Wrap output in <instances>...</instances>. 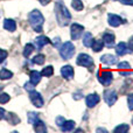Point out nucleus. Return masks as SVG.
<instances>
[{"instance_id":"obj_1","label":"nucleus","mask_w":133,"mask_h":133,"mask_svg":"<svg viewBox=\"0 0 133 133\" xmlns=\"http://www.w3.org/2000/svg\"><path fill=\"white\" fill-rule=\"evenodd\" d=\"M55 14H56V19H57V21H58V25H60L61 27H64V26L69 25V22H70V20H71V14L62 1L56 2Z\"/></svg>"},{"instance_id":"obj_2","label":"nucleus","mask_w":133,"mask_h":133,"mask_svg":"<svg viewBox=\"0 0 133 133\" xmlns=\"http://www.w3.org/2000/svg\"><path fill=\"white\" fill-rule=\"evenodd\" d=\"M28 20H29L30 26L33 27V29L35 32L37 33L42 32V26H43V22H44V18L37 9H34V11L30 12L29 15H28Z\"/></svg>"},{"instance_id":"obj_3","label":"nucleus","mask_w":133,"mask_h":133,"mask_svg":"<svg viewBox=\"0 0 133 133\" xmlns=\"http://www.w3.org/2000/svg\"><path fill=\"white\" fill-rule=\"evenodd\" d=\"M75 54V46L71 42H64L60 47V55L63 60H70Z\"/></svg>"},{"instance_id":"obj_4","label":"nucleus","mask_w":133,"mask_h":133,"mask_svg":"<svg viewBox=\"0 0 133 133\" xmlns=\"http://www.w3.org/2000/svg\"><path fill=\"white\" fill-rule=\"evenodd\" d=\"M76 63L81 66H84V68H92L94 66V60L88 54H79L77 56Z\"/></svg>"},{"instance_id":"obj_5","label":"nucleus","mask_w":133,"mask_h":133,"mask_svg":"<svg viewBox=\"0 0 133 133\" xmlns=\"http://www.w3.org/2000/svg\"><path fill=\"white\" fill-rule=\"evenodd\" d=\"M97 77H98L99 82H101L103 85H105V87L110 85L111 83H112V79H113V75H112V72H111L110 70L101 71V72L97 75Z\"/></svg>"},{"instance_id":"obj_6","label":"nucleus","mask_w":133,"mask_h":133,"mask_svg":"<svg viewBox=\"0 0 133 133\" xmlns=\"http://www.w3.org/2000/svg\"><path fill=\"white\" fill-rule=\"evenodd\" d=\"M29 99L32 101L33 105L36 106V108H42L43 106V98H42L41 94L35 91L34 89L29 91Z\"/></svg>"},{"instance_id":"obj_7","label":"nucleus","mask_w":133,"mask_h":133,"mask_svg":"<svg viewBox=\"0 0 133 133\" xmlns=\"http://www.w3.org/2000/svg\"><path fill=\"white\" fill-rule=\"evenodd\" d=\"M104 101L109 106L115 105L117 102V92L115 90H105L104 91Z\"/></svg>"},{"instance_id":"obj_8","label":"nucleus","mask_w":133,"mask_h":133,"mask_svg":"<svg viewBox=\"0 0 133 133\" xmlns=\"http://www.w3.org/2000/svg\"><path fill=\"white\" fill-rule=\"evenodd\" d=\"M84 27L82 25H78V23H72L70 26V36L72 40H78L79 36L82 35Z\"/></svg>"},{"instance_id":"obj_9","label":"nucleus","mask_w":133,"mask_h":133,"mask_svg":"<svg viewBox=\"0 0 133 133\" xmlns=\"http://www.w3.org/2000/svg\"><path fill=\"white\" fill-rule=\"evenodd\" d=\"M108 21H109V25L112 26V27H118V26H120L122 23L125 22L119 15H117V14H111V13L109 14V16H108Z\"/></svg>"},{"instance_id":"obj_10","label":"nucleus","mask_w":133,"mask_h":133,"mask_svg":"<svg viewBox=\"0 0 133 133\" xmlns=\"http://www.w3.org/2000/svg\"><path fill=\"white\" fill-rule=\"evenodd\" d=\"M101 101V97L98 96L97 94H91V95H88L85 97V102H87V106L88 108H94L95 105L99 103Z\"/></svg>"},{"instance_id":"obj_11","label":"nucleus","mask_w":133,"mask_h":133,"mask_svg":"<svg viewBox=\"0 0 133 133\" xmlns=\"http://www.w3.org/2000/svg\"><path fill=\"white\" fill-rule=\"evenodd\" d=\"M117 60L118 58L116 57L115 55H111V54H105L101 57V62L105 65H113L117 63Z\"/></svg>"},{"instance_id":"obj_12","label":"nucleus","mask_w":133,"mask_h":133,"mask_svg":"<svg viewBox=\"0 0 133 133\" xmlns=\"http://www.w3.org/2000/svg\"><path fill=\"white\" fill-rule=\"evenodd\" d=\"M74 68L71 65H64L61 68V75L65 78V79H72L74 78Z\"/></svg>"},{"instance_id":"obj_13","label":"nucleus","mask_w":133,"mask_h":133,"mask_svg":"<svg viewBox=\"0 0 133 133\" xmlns=\"http://www.w3.org/2000/svg\"><path fill=\"white\" fill-rule=\"evenodd\" d=\"M103 42H104V44H105L106 47H112L113 44H115V40H116V37H115V35L112 34V33H110V32H106V33H104V35H103Z\"/></svg>"},{"instance_id":"obj_14","label":"nucleus","mask_w":133,"mask_h":133,"mask_svg":"<svg viewBox=\"0 0 133 133\" xmlns=\"http://www.w3.org/2000/svg\"><path fill=\"white\" fill-rule=\"evenodd\" d=\"M116 53L119 56H124L125 54L129 53V47L125 42H119V43L116 46Z\"/></svg>"},{"instance_id":"obj_15","label":"nucleus","mask_w":133,"mask_h":133,"mask_svg":"<svg viewBox=\"0 0 133 133\" xmlns=\"http://www.w3.org/2000/svg\"><path fill=\"white\" fill-rule=\"evenodd\" d=\"M50 42H51L50 40H49L47 36H44V35L37 36L36 39H35V43H36V46H37V48H39V49H41L42 47H44L46 44H49Z\"/></svg>"},{"instance_id":"obj_16","label":"nucleus","mask_w":133,"mask_h":133,"mask_svg":"<svg viewBox=\"0 0 133 133\" xmlns=\"http://www.w3.org/2000/svg\"><path fill=\"white\" fill-rule=\"evenodd\" d=\"M4 28L8 32H14L16 28V23L13 19H5L4 20Z\"/></svg>"},{"instance_id":"obj_17","label":"nucleus","mask_w":133,"mask_h":133,"mask_svg":"<svg viewBox=\"0 0 133 133\" xmlns=\"http://www.w3.org/2000/svg\"><path fill=\"white\" fill-rule=\"evenodd\" d=\"M41 72H39V71H36V70H34V71H32L30 72V81L29 82L32 83L33 85H37L40 83V81H41Z\"/></svg>"},{"instance_id":"obj_18","label":"nucleus","mask_w":133,"mask_h":133,"mask_svg":"<svg viewBox=\"0 0 133 133\" xmlns=\"http://www.w3.org/2000/svg\"><path fill=\"white\" fill-rule=\"evenodd\" d=\"M94 36H92L91 33H85L84 36H83V44H84L85 47H88V48H91L92 43H94Z\"/></svg>"},{"instance_id":"obj_19","label":"nucleus","mask_w":133,"mask_h":133,"mask_svg":"<svg viewBox=\"0 0 133 133\" xmlns=\"http://www.w3.org/2000/svg\"><path fill=\"white\" fill-rule=\"evenodd\" d=\"M60 127L63 132H70V131H72L74 127H75V122H74V120H65Z\"/></svg>"},{"instance_id":"obj_20","label":"nucleus","mask_w":133,"mask_h":133,"mask_svg":"<svg viewBox=\"0 0 133 133\" xmlns=\"http://www.w3.org/2000/svg\"><path fill=\"white\" fill-rule=\"evenodd\" d=\"M103 47H104L103 40H94V43H92L91 48L95 53H98V51L103 50Z\"/></svg>"},{"instance_id":"obj_21","label":"nucleus","mask_w":133,"mask_h":133,"mask_svg":"<svg viewBox=\"0 0 133 133\" xmlns=\"http://www.w3.org/2000/svg\"><path fill=\"white\" fill-rule=\"evenodd\" d=\"M34 130H35V132H37V133H42V132H47V127H46V125L43 124V122H41V120H37L36 123H35L34 125Z\"/></svg>"},{"instance_id":"obj_22","label":"nucleus","mask_w":133,"mask_h":133,"mask_svg":"<svg viewBox=\"0 0 133 133\" xmlns=\"http://www.w3.org/2000/svg\"><path fill=\"white\" fill-rule=\"evenodd\" d=\"M13 77V72L7 69H1L0 70V79L5 81V79H9V78Z\"/></svg>"},{"instance_id":"obj_23","label":"nucleus","mask_w":133,"mask_h":133,"mask_svg":"<svg viewBox=\"0 0 133 133\" xmlns=\"http://www.w3.org/2000/svg\"><path fill=\"white\" fill-rule=\"evenodd\" d=\"M33 50H34V46L32 43H27L25 46V48H23V56L25 57H29L30 54L33 53Z\"/></svg>"},{"instance_id":"obj_24","label":"nucleus","mask_w":133,"mask_h":133,"mask_svg":"<svg viewBox=\"0 0 133 133\" xmlns=\"http://www.w3.org/2000/svg\"><path fill=\"white\" fill-rule=\"evenodd\" d=\"M71 6H72L74 9H76V11H78V12L84 8V5H83L82 0H72V1H71Z\"/></svg>"},{"instance_id":"obj_25","label":"nucleus","mask_w":133,"mask_h":133,"mask_svg":"<svg viewBox=\"0 0 133 133\" xmlns=\"http://www.w3.org/2000/svg\"><path fill=\"white\" fill-rule=\"evenodd\" d=\"M39 120V115L36 112H28V123L34 125Z\"/></svg>"},{"instance_id":"obj_26","label":"nucleus","mask_w":133,"mask_h":133,"mask_svg":"<svg viewBox=\"0 0 133 133\" xmlns=\"http://www.w3.org/2000/svg\"><path fill=\"white\" fill-rule=\"evenodd\" d=\"M53 74H54V68L51 65L46 66V68H43V70L41 71V75L44 76V77H49V76H51Z\"/></svg>"},{"instance_id":"obj_27","label":"nucleus","mask_w":133,"mask_h":133,"mask_svg":"<svg viewBox=\"0 0 133 133\" xmlns=\"http://www.w3.org/2000/svg\"><path fill=\"white\" fill-rule=\"evenodd\" d=\"M33 63H35V64H40L42 65L44 63V55H42V54H39V55H36L34 58L32 60Z\"/></svg>"},{"instance_id":"obj_28","label":"nucleus","mask_w":133,"mask_h":133,"mask_svg":"<svg viewBox=\"0 0 133 133\" xmlns=\"http://www.w3.org/2000/svg\"><path fill=\"white\" fill-rule=\"evenodd\" d=\"M129 125H126V124H120L119 126H117L115 129V133H125V132H127L129 131Z\"/></svg>"},{"instance_id":"obj_29","label":"nucleus","mask_w":133,"mask_h":133,"mask_svg":"<svg viewBox=\"0 0 133 133\" xmlns=\"http://www.w3.org/2000/svg\"><path fill=\"white\" fill-rule=\"evenodd\" d=\"M127 104H129V109L133 111V94H130L127 96Z\"/></svg>"},{"instance_id":"obj_30","label":"nucleus","mask_w":133,"mask_h":133,"mask_svg":"<svg viewBox=\"0 0 133 133\" xmlns=\"http://www.w3.org/2000/svg\"><path fill=\"white\" fill-rule=\"evenodd\" d=\"M9 101V96L7 94H1L0 95V103L1 104H5Z\"/></svg>"},{"instance_id":"obj_31","label":"nucleus","mask_w":133,"mask_h":133,"mask_svg":"<svg viewBox=\"0 0 133 133\" xmlns=\"http://www.w3.org/2000/svg\"><path fill=\"white\" fill-rule=\"evenodd\" d=\"M7 55H8V54H7L6 50H4V49H0V63L4 62L5 58L7 57Z\"/></svg>"},{"instance_id":"obj_32","label":"nucleus","mask_w":133,"mask_h":133,"mask_svg":"<svg viewBox=\"0 0 133 133\" xmlns=\"http://www.w3.org/2000/svg\"><path fill=\"white\" fill-rule=\"evenodd\" d=\"M118 68L119 69H130V64L127 62H120L118 64Z\"/></svg>"},{"instance_id":"obj_33","label":"nucleus","mask_w":133,"mask_h":133,"mask_svg":"<svg viewBox=\"0 0 133 133\" xmlns=\"http://www.w3.org/2000/svg\"><path fill=\"white\" fill-rule=\"evenodd\" d=\"M64 122H65V119L63 117H61V116H58V117L56 118V124H57L58 126H61V125H62Z\"/></svg>"},{"instance_id":"obj_34","label":"nucleus","mask_w":133,"mask_h":133,"mask_svg":"<svg viewBox=\"0 0 133 133\" xmlns=\"http://www.w3.org/2000/svg\"><path fill=\"white\" fill-rule=\"evenodd\" d=\"M25 89L28 90V91H30V90L34 89V85H33L30 82H28V83H26V84H25Z\"/></svg>"},{"instance_id":"obj_35","label":"nucleus","mask_w":133,"mask_h":133,"mask_svg":"<svg viewBox=\"0 0 133 133\" xmlns=\"http://www.w3.org/2000/svg\"><path fill=\"white\" fill-rule=\"evenodd\" d=\"M118 1H120L122 4H124V5H130V6H132L133 5V0H118Z\"/></svg>"},{"instance_id":"obj_36","label":"nucleus","mask_w":133,"mask_h":133,"mask_svg":"<svg viewBox=\"0 0 133 133\" xmlns=\"http://www.w3.org/2000/svg\"><path fill=\"white\" fill-rule=\"evenodd\" d=\"M127 47H129V49L131 51H133V37H131L129 41V44H127Z\"/></svg>"},{"instance_id":"obj_37","label":"nucleus","mask_w":133,"mask_h":133,"mask_svg":"<svg viewBox=\"0 0 133 133\" xmlns=\"http://www.w3.org/2000/svg\"><path fill=\"white\" fill-rule=\"evenodd\" d=\"M4 117H5V110L2 108H0V119H2Z\"/></svg>"},{"instance_id":"obj_38","label":"nucleus","mask_w":133,"mask_h":133,"mask_svg":"<svg viewBox=\"0 0 133 133\" xmlns=\"http://www.w3.org/2000/svg\"><path fill=\"white\" fill-rule=\"evenodd\" d=\"M40 2H41L43 6H46V5H48L49 2H50V0H40Z\"/></svg>"},{"instance_id":"obj_39","label":"nucleus","mask_w":133,"mask_h":133,"mask_svg":"<svg viewBox=\"0 0 133 133\" xmlns=\"http://www.w3.org/2000/svg\"><path fill=\"white\" fill-rule=\"evenodd\" d=\"M120 75H122V76H129L130 75V71H120Z\"/></svg>"},{"instance_id":"obj_40","label":"nucleus","mask_w":133,"mask_h":133,"mask_svg":"<svg viewBox=\"0 0 133 133\" xmlns=\"http://www.w3.org/2000/svg\"><path fill=\"white\" fill-rule=\"evenodd\" d=\"M97 132H108V131H106V130L105 129H97Z\"/></svg>"},{"instance_id":"obj_41","label":"nucleus","mask_w":133,"mask_h":133,"mask_svg":"<svg viewBox=\"0 0 133 133\" xmlns=\"http://www.w3.org/2000/svg\"><path fill=\"white\" fill-rule=\"evenodd\" d=\"M132 123H133V119H132Z\"/></svg>"}]
</instances>
